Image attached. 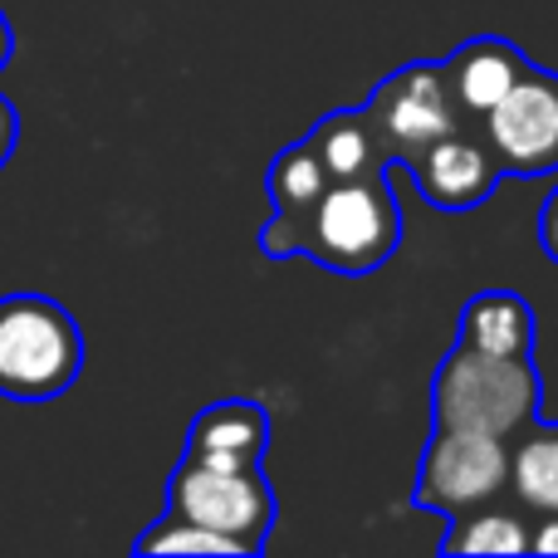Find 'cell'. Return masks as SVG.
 Here are the masks:
<instances>
[{
  "instance_id": "obj_1",
  "label": "cell",
  "mask_w": 558,
  "mask_h": 558,
  "mask_svg": "<svg viewBox=\"0 0 558 558\" xmlns=\"http://www.w3.org/2000/svg\"><path fill=\"white\" fill-rule=\"evenodd\" d=\"M544 412V377L534 357H500L451 343L432 373V426L514 436Z\"/></svg>"
},
{
  "instance_id": "obj_2",
  "label": "cell",
  "mask_w": 558,
  "mask_h": 558,
  "mask_svg": "<svg viewBox=\"0 0 558 558\" xmlns=\"http://www.w3.org/2000/svg\"><path fill=\"white\" fill-rule=\"evenodd\" d=\"M397 245H402V206L387 167L353 182H328L299 221V255L333 275L383 270Z\"/></svg>"
},
{
  "instance_id": "obj_3",
  "label": "cell",
  "mask_w": 558,
  "mask_h": 558,
  "mask_svg": "<svg viewBox=\"0 0 558 558\" xmlns=\"http://www.w3.org/2000/svg\"><path fill=\"white\" fill-rule=\"evenodd\" d=\"M84 373V333L74 314L45 294L0 299V397L54 402Z\"/></svg>"
},
{
  "instance_id": "obj_4",
  "label": "cell",
  "mask_w": 558,
  "mask_h": 558,
  "mask_svg": "<svg viewBox=\"0 0 558 558\" xmlns=\"http://www.w3.org/2000/svg\"><path fill=\"white\" fill-rule=\"evenodd\" d=\"M167 514L216 530L241 549V558L265 554L275 530V490L260 465H221L182 456L167 481Z\"/></svg>"
},
{
  "instance_id": "obj_5",
  "label": "cell",
  "mask_w": 558,
  "mask_h": 558,
  "mask_svg": "<svg viewBox=\"0 0 558 558\" xmlns=\"http://www.w3.org/2000/svg\"><path fill=\"white\" fill-rule=\"evenodd\" d=\"M500 490H510V441L485 432H456L432 426V441L416 465L412 505L432 514H461L490 505Z\"/></svg>"
},
{
  "instance_id": "obj_6",
  "label": "cell",
  "mask_w": 558,
  "mask_h": 558,
  "mask_svg": "<svg viewBox=\"0 0 558 558\" xmlns=\"http://www.w3.org/2000/svg\"><path fill=\"white\" fill-rule=\"evenodd\" d=\"M367 118H373V133L383 143V153L392 162H407L422 147H432L436 137L456 133L461 113L451 104V88H446V69L441 59H412V64L392 69L383 84L367 98Z\"/></svg>"
},
{
  "instance_id": "obj_7",
  "label": "cell",
  "mask_w": 558,
  "mask_h": 558,
  "mask_svg": "<svg viewBox=\"0 0 558 558\" xmlns=\"http://www.w3.org/2000/svg\"><path fill=\"white\" fill-rule=\"evenodd\" d=\"M481 137L490 143L505 177L558 172V74L530 64L524 78L485 113Z\"/></svg>"
},
{
  "instance_id": "obj_8",
  "label": "cell",
  "mask_w": 558,
  "mask_h": 558,
  "mask_svg": "<svg viewBox=\"0 0 558 558\" xmlns=\"http://www.w3.org/2000/svg\"><path fill=\"white\" fill-rule=\"evenodd\" d=\"M416 192L432 211H475L495 196V186L505 182L500 162H495L490 143L481 137V128H456V133L436 137L432 147H422L416 157H407Z\"/></svg>"
},
{
  "instance_id": "obj_9",
  "label": "cell",
  "mask_w": 558,
  "mask_h": 558,
  "mask_svg": "<svg viewBox=\"0 0 558 558\" xmlns=\"http://www.w3.org/2000/svg\"><path fill=\"white\" fill-rule=\"evenodd\" d=\"M441 69H446V88H451V104L461 113V123L481 128L485 113L524 78L530 59L505 35H471L465 45H456L441 59Z\"/></svg>"
},
{
  "instance_id": "obj_10",
  "label": "cell",
  "mask_w": 558,
  "mask_h": 558,
  "mask_svg": "<svg viewBox=\"0 0 558 558\" xmlns=\"http://www.w3.org/2000/svg\"><path fill=\"white\" fill-rule=\"evenodd\" d=\"M270 451V412L245 397H226L196 412L186 426V451L196 461H221V465H260Z\"/></svg>"
},
{
  "instance_id": "obj_11",
  "label": "cell",
  "mask_w": 558,
  "mask_h": 558,
  "mask_svg": "<svg viewBox=\"0 0 558 558\" xmlns=\"http://www.w3.org/2000/svg\"><path fill=\"white\" fill-rule=\"evenodd\" d=\"M534 338H539V314L514 289H481V294H471L461 308V324H456V343L481 348V353H500V357H534Z\"/></svg>"
},
{
  "instance_id": "obj_12",
  "label": "cell",
  "mask_w": 558,
  "mask_h": 558,
  "mask_svg": "<svg viewBox=\"0 0 558 558\" xmlns=\"http://www.w3.org/2000/svg\"><path fill=\"white\" fill-rule=\"evenodd\" d=\"M304 143L314 147V157L324 162L328 182H353V177H367V172H383V167H392V157H387L383 143H377L373 118H367L363 104L324 113L314 128H308Z\"/></svg>"
},
{
  "instance_id": "obj_13",
  "label": "cell",
  "mask_w": 558,
  "mask_h": 558,
  "mask_svg": "<svg viewBox=\"0 0 558 558\" xmlns=\"http://www.w3.org/2000/svg\"><path fill=\"white\" fill-rule=\"evenodd\" d=\"M510 490L530 510L558 514V422L534 416L510 441Z\"/></svg>"
},
{
  "instance_id": "obj_14",
  "label": "cell",
  "mask_w": 558,
  "mask_h": 558,
  "mask_svg": "<svg viewBox=\"0 0 558 558\" xmlns=\"http://www.w3.org/2000/svg\"><path fill=\"white\" fill-rule=\"evenodd\" d=\"M324 186H328V172L308 143L279 147L270 172H265V192H270V206L279 216H304L324 196Z\"/></svg>"
},
{
  "instance_id": "obj_15",
  "label": "cell",
  "mask_w": 558,
  "mask_h": 558,
  "mask_svg": "<svg viewBox=\"0 0 558 558\" xmlns=\"http://www.w3.org/2000/svg\"><path fill=\"white\" fill-rule=\"evenodd\" d=\"M530 549V530L524 520L505 510H461L451 514L441 534V554H524Z\"/></svg>"
},
{
  "instance_id": "obj_16",
  "label": "cell",
  "mask_w": 558,
  "mask_h": 558,
  "mask_svg": "<svg viewBox=\"0 0 558 558\" xmlns=\"http://www.w3.org/2000/svg\"><path fill=\"white\" fill-rule=\"evenodd\" d=\"M137 554H241L226 534L202 530V524L182 520V514H162L153 530L137 534Z\"/></svg>"
},
{
  "instance_id": "obj_17",
  "label": "cell",
  "mask_w": 558,
  "mask_h": 558,
  "mask_svg": "<svg viewBox=\"0 0 558 558\" xmlns=\"http://www.w3.org/2000/svg\"><path fill=\"white\" fill-rule=\"evenodd\" d=\"M539 245H544V255L558 265V186L549 192V202H544V211H539Z\"/></svg>"
},
{
  "instance_id": "obj_18",
  "label": "cell",
  "mask_w": 558,
  "mask_h": 558,
  "mask_svg": "<svg viewBox=\"0 0 558 558\" xmlns=\"http://www.w3.org/2000/svg\"><path fill=\"white\" fill-rule=\"evenodd\" d=\"M15 143H20V118H15V104H10V98L0 94V167L10 162Z\"/></svg>"
},
{
  "instance_id": "obj_19",
  "label": "cell",
  "mask_w": 558,
  "mask_h": 558,
  "mask_svg": "<svg viewBox=\"0 0 558 558\" xmlns=\"http://www.w3.org/2000/svg\"><path fill=\"white\" fill-rule=\"evenodd\" d=\"M530 549L534 554H558V514H544L539 530L530 534Z\"/></svg>"
},
{
  "instance_id": "obj_20",
  "label": "cell",
  "mask_w": 558,
  "mask_h": 558,
  "mask_svg": "<svg viewBox=\"0 0 558 558\" xmlns=\"http://www.w3.org/2000/svg\"><path fill=\"white\" fill-rule=\"evenodd\" d=\"M10 54H15V29H10L5 10H0V69L10 64Z\"/></svg>"
}]
</instances>
